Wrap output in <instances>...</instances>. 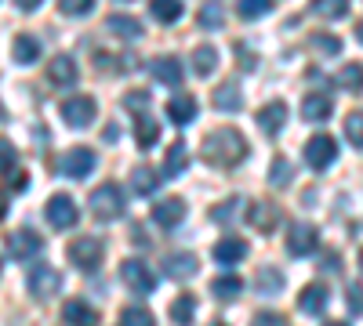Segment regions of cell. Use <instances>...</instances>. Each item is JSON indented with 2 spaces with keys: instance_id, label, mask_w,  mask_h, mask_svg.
<instances>
[{
  "instance_id": "obj_8",
  "label": "cell",
  "mask_w": 363,
  "mask_h": 326,
  "mask_svg": "<svg viewBox=\"0 0 363 326\" xmlns=\"http://www.w3.org/2000/svg\"><path fill=\"white\" fill-rule=\"evenodd\" d=\"M91 167H95V153L84 149V145H77V149L58 156V170H62L66 177H84V174H91Z\"/></svg>"
},
{
  "instance_id": "obj_38",
  "label": "cell",
  "mask_w": 363,
  "mask_h": 326,
  "mask_svg": "<svg viewBox=\"0 0 363 326\" xmlns=\"http://www.w3.org/2000/svg\"><path fill=\"white\" fill-rule=\"evenodd\" d=\"M222 4H218V0H211V4H203L200 8V25L203 29H222Z\"/></svg>"
},
{
  "instance_id": "obj_51",
  "label": "cell",
  "mask_w": 363,
  "mask_h": 326,
  "mask_svg": "<svg viewBox=\"0 0 363 326\" xmlns=\"http://www.w3.org/2000/svg\"><path fill=\"white\" fill-rule=\"evenodd\" d=\"M8 214V203H4V196H0V218H4Z\"/></svg>"
},
{
  "instance_id": "obj_11",
  "label": "cell",
  "mask_w": 363,
  "mask_h": 326,
  "mask_svg": "<svg viewBox=\"0 0 363 326\" xmlns=\"http://www.w3.org/2000/svg\"><path fill=\"white\" fill-rule=\"evenodd\" d=\"M40 235L37 232H29V228H18V232H11V240H8V250H11V257H18V261H26V257H37L40 254Z\"/></svg>"
},
{
  "instance_id": "obj_42",
  "label": "cell",
  "mask_w": 363,
  "mask_h": 326,
  "mask_svg": "<svg viewBox=\"0 0 363 326\" xmlns=\"http://www.w3.org/2000/svg\"><path fill=\"white\" fill-rule=\"evenodd\" d=\"M345 305H349L352 315L363 312V286H359V283H349V290H345Z\"/></svg>"
},
{
  "instance_id": "obj_54",
  "label": "cell",
  "mask_w": 363,
  "mask_h": 326,
  "mask_svg": "<svg viewBox=\"0 0 363 326\" xmlns=\"http://www.w3.org/2000/svg\"><path fill=\"white\" fill-rule=\"evenodd\" d=\"M4 116H8V112H4V105H0V120H4Z\"/></svg>"
},
{
  "instance_id": "obj_4",
  "label": "cell",
  "mask_w": 363,
  "mask_h": 326,
  "mask_svg": "<svg viewBox=\"0 0 363 326\" xmlns=\"http://www.w3.org/2000/svg\"><path fill=\"white\" fill-rule=\"evenodd\" d=\"M335 160H338V141L330 134H316V138L306 141V163L313 170H327Z\"/></svg>"
},
{
  "instance_id": "obj_12",
  "label": "cell",
  "mask_w": 363,
  "mask_h": 326,
  "mask_svg": "<svg viewBox=\"0 0 363 326\" xmlns=\"http://www.w3.org/2000/svg\"><path fill=\"white\" fill-rule=\"evenodd\" d=\"M149 69H153L157 83H167V87L182 83V62H178L174 54H160V58H153V62H149Z\"/></svg>"
},
{
  "instance_id": "obj_26",
  "label": "cell",
  "mask_w": 363,
  "mask_h": 326,
  "mask_svg": "<svg viewBox=\"0 0 363 326\" xmlns=\"http://www.w3.org/2000/svg\"><path fill=\"white\" fill-rule=\"evenodd\" d=\"M330 112H335V105H330L327 95H309L301 102V116H306V120H327Z\"/></svg>"
},
{
  "instance_id": "obj_49",
  "label": "cell",
  "mask_w": 363,
  "mask_h": 326,
  "mask_svg": "<svg viewBox=\"0 0 363 326\" xmlns=\"http://www.w3.org/2000/svg\"><path fill=\"white\" fill-rule=\"evenodd\" d=\"M102 138H106V141H109V145H116V141H120V127H116V124H109V127H106V134H102Z\"/></svg>"
},
{
  "instance_id": "obj_32",
  "label": "cell",
  "mask_w": 363,
  "mask_h": 326,
  "mask_svg": "<svg viewBox=\"0 0 363 326\" xmlns=\"http://www.w3.org/2000/svg\"><path fill=\"white\" fill-rule=\"evenodd\" d=\"M240 276H218L215 283H211V290H215V298H222V301H233V298H240Z\"/></svg>"
},
{
  "instance_id": "obj_56",
  "label": "cell",
  "mask_w": 363,
  "mask_h": 326,
  "mask_svg": "<svg viewBox=\"0 0 363 326\" xmlns=\"http://www.w3.org/2000/svg\"><path fill=\"white\" fill-rule=\"evenodd\" d=\"M215 326H225V322H215Z\"/></svg>"
},
{
  "instance_id": "obj_22",
  "label": "cell",
  "mask_w": 363,
  "mask_h": 326,
  "mask_svg": "<svg viewBox=\"0 0 363 326\" xmlns=\"http://www.w3.org/2000/svg\"><path fill=\"white\" fill-rule=\"evenodd\" d=\"M157 138H160V127H157V120L149 112H142L138 120H135V141H138V149H153L157 145Z\"/></svg>"
},
{
  "instance_id": "obj_34",
  "label": "cell",
  "mask_w": 363,
  "mask_h": 326,
  "mask_svg": "<svg viewBox=\"0 0 363 326\" xmlns=\"http://www.w3.org/2000/svg\"><path fill=\"white\" fill-rule=\"evenodd\" d=\"M313 11L320 18H342L349 15V0H313Z\"/></svg>"
},
{
  "instance_id": "obj_29",
  "label": "cell",
  "mask_w": 363,
  "mask_h": 326,
  "mask_svg": "<svg viewBox=\"0 0 363 326\" xmlns=\"http://www.w3.org/2000/svg\"><path fill=\"white\" fill-rule=\"evenodd\" d=\"M149 11L160 22H178L186 8H182V0H149Z\"/></svg>"
},
{
  "instance_id": "obj_23",
  "label": "cell",
  "mask_w": 363,
  "mask_h": 326,
  "mask_svg": "<svg viewBox=\"0 0 363 326\" xmlns=\"http://www.w3.org/2000/svg\"><path fill=\"white\" fill-rule=\"evenodd\" d=\"M106 29H109V33H116V37H124V40H138L142 37V25L131 15H109L106 18Z\"/></svg>"
},
{
  "instance_id": "obj_13",
  "label": "cell",
  "mask_w": 363,
  "mask_h": 326,
  "mask_svg": "<svg viewBox=\"0 0 363 326\" xmlns=\"http://www.w3.org/2000/svg\"><path fill=\"white\" fill-rule=\"evenodd\" d=\"M196 269H200V261L193 257V254H167L164 257V272L171 276V279H189V276H196Z\"/></svg>"
},
{
  "instance_id": "obj_25",
  "label": "cell",
  "mask_w": 363,
  "mask_h": 326,
  "mask_svg": "<svg viewBox=\"0 0 363 326\" xmlns=\"http://www.w3.org/2000/svg\"><path fill=\"white\" fill-rule=\"evenodd\" d=\"M240 105H244V95H240L236 83H222L218 91H215V109L218 112H236Z\"/></svg>"
},
{
  "instance_id": "obj_3",
  "label": "cell",
  "mask_w": 363,
  "mask_h": 326,
  "mask_svg": "<svg viewBox=\"0 0 363 326\" xmlns=\"http://www.w3.org/2000/svg\"><path fill=\"white\" fill-rule=\"evenodd\" d=\"M69 257H73L77 269L95 272L102 264V240H99V235H80V240L69 243Z\"/></svg>"
},
{
  "instance_id": "obj_28",
  "label": "cell",
  "mask_w": 363,
  "mask_h": 326,
  "mask_svg": "<svg viewBox=\"0 0 363 326\" xmlns=\"http://www.w3.org/2000/svg\"><path fill=\"white\" fill-rule=\"evenodd\" d=\"M186 163H189V149H186V141H174L171 149H167V160H164V174H182L186 170Z\"/></svg>"
},
{
  "instance_id": "obj_47",
  "label": "cell",
  "mask_w": 363,
  "mask_h": 326,
  "mask_svg": "<svg viewBox=\"0 0 363 326\" xmlns=\"http://www.w3.org/2000/svg\"><path fill=\"white\" fill-rule=\"evenodd\" d=\"M313 44H316L320 51H327V54H338V51H342V40H338V37H313Z\"/></svg>"
},
{
  "instance_id": "obj_24",
  "label": "cell",
  "mask_w": 363,
  "mask_h": 326,
  "mask_svg": "<svg viewBox=\"0 0 363 326\" xmlns=\"http://www.w3.org/2000/svg\"><path fill=\"white\" fill-rule=\"evenodd\" d=\"M157 185H160V174H157V167H135V170H131V189H135L138 196L157 192Z\"/></svg>"
},
{
  "instance_id": "obj_46",
  "label": "cell",
  "mask_w": 363,
  "mask_h": 326,
  "mask_svg": "<svg viewBox=\"0 0 363 326\" xmlns=\"http://www.w3.org/2000/svg\"><path fill=\"white\" fill-rule=\"evenodd\" d=\"M124 105L145 112V109H149V95H145V91H131V95H124ZM142 112H138V116H142Z\"/></svg>"
},
{
  "instance_id": "obj_17",
  "label": "cell",
  "mask_w": 363,
  "mask_h": 326,
  "mask_svg": "<svg viewBox=\"0 0 363 326\" xmlns=\"http://www.w3.org/2000/svg\"><path fill=\"white\" fill-rule=\"evenodd\" d=\"M284 120H287V105H284V102H269V105L258 109V127H262L265 134H280Z\"/></svg>"
},
{
  "instance_id": "obj_39",
  "label": "cell",
  "mask_w": 363,
  "mask_h": 326,
  "mask_svg": "<svg viewBox=\"0 0 363 326\" xmlns=\"http://www.w3.org/2000/svg\"><path fill=\"white\" fill-rule=\"evenodd\" d=\"M345 138L356 145V149H363V112H349L345 116Z\"/></svg>"
},
{
  "instance_id": "obj_35",
  "label": "cell",
  "mask_w": 363,
  "mask_h": 326,
  "mask_svg": "<svg viewBox=\"0 0 363 326\" xmlns=\"http://www.w3.org/2000/svg\"><path fill=\"white\" fill-rule=\"evenodd\" d=\"M291 177H294V167H291L287 156H277V160H272V174H269V182H272V185L284 189V185H291Z\"/></svg>"
},
{
  "instance_id": "obj_33",
  "label": "cell",
  "mask_w": 363,
  "mask_h": 326,
  "mask_svg": "<svg viewBox=\"0 0 363 326\" xmlns=\"http://www.w3.org/2000/svg\"><path fill=\"white\" fill-rule=\"evenodd\" d=\"M215 66H218V51H215V47H196V51H193V69H196L200 76L215 73Z\"/></svg>"
},
{
  "instance_id": "obj_9",
  "label": "cell",
  "mask_w": 363,
  "mask_h": 326,
  "mask_svg": "<svg viewBox=\"0 0 363 326\" xmlns=\"http://www.w3.org/2000/svg\"><path fill=\"white\" fill-rule=\"evenodd\" d=\"M316 247H320V235H316L313 225H291V232H287V250H291V257H309Z\"/></svg>"
},
{
  "instance_id": "obj_53",
  "label": "cell",
  "mask_w": 363,
  "mask_h": 326,
  "mask_svg": "<svg viewBox=\"0 0 363 326\" xmlns=\"http://www.w3.org/2000/svg\"><path fill=\"white\" fill-rule=\"evenodd\" d=\"M327 326H349V322H327Z\"/></svg>"
},
{
  "instance_id": "obj_6",
  "label": "cell",
  "mask_w": 363,
  "mask_h": 326,
  "mask_svg": "<svg viewBox=\"0 0 363 326\" xmlns=\"http://www.w3.org/2000/svg\"><path fill=\"white\" fill-rule=\"evenodd\" d=\"M29 293H33V298H51V293L62 286V272L58 269H51V264H33V269H29Z\"/></svg>"
},
{
  "instance_id": "obj_20",
  "label": "cell",
  "mask_w": 363,
  "mask_h": 326,
  "mask_svg": "<svg viewBox=\"0 0 363 326\" xmlns=\"http://www.w3.org/2000/svg\"><path fill=\"white\" fill-rule=\"evenodd\" d=\"M247 218H251V225H255L258 232H272V228L280 225V206H277V203H255Z\"/></svg>"
},
{
  "instance_id": "obj_27",
  "label": "cell",
  "mask_w": 363,
  "mask_h": 326,
  "mask_svg": "<svg viewBox=\"0 0 363 326\" xmlns=\"http://www.w3.org/2000/svg\"><path fill=\"white\" fill-rule=\"evenodd\" d=\"M11 51H15V62H22V66H29V62H37V58H40V44L29 33H18Z\"/></svg>"
},
{
  "instance_id": "obj_40",
  "label": "cell",
  "mask_w": 363,
  "mask_h": 326,
  "mask_svg": "<svg viewBox=\"0 0 363 326\" xmlns=\"http://www.w3.org/2000/svg\"><path fill=\"white\" fill-rule=\"evenodd\" d=\"M236 11L244 18H258V15H269L272 11V0H240Z\"/></svg>"
},
{
  "instance_id": "obj_2",
  "label": "cell",
  "mask_w": 363,
  "mask_h": 326,
  "mask_svg": "<svg viewBox=\"0 0 363 326\" xmlns=\"http://www.w3.org/2000/svg\"><path fill=\"white\" fill-rule=\"evenodd\" d=\"M87 206H91V214H95L99 221H113V218L124 214V192H120L116 182H106V185H99L95 192L87 196Z\"/></svg>"
},
{
  "instance_id": "obj_14",
  "label": "cell",
  "mask_w": 363,
  "mask_h": 326,
  "mask_svg": "<svg viewBox=\"0 0 363 326\" xmlns=\"http://www.w3.org/2000/svg\"><path fill=\"white\" fill-rule=\"evenodd\" d=\"M182 218H186V203L182 199H160L153 206V221L160 228H174V225H182Z\"/></svg>"
},
{
  "instance_id": "obj_44",
  "label": "cell",
  "mask_w": 363,
  "mask_h": 326,
  "mask_svg": "<svg viewBox=\"0 0 363 326\" xmlns=\"http://www.w3.org/2000/svg\"><path fill=\"white\" fill-rule=\"evenodd\" d=\"M8 170H15V145L0 138V174H8Z\"/></svg>"
},
{
  "instance_id": "obj_55",
  "label": "cell",
  "mask_w": 363,
  "mask_h": 326,
  "mask_svg": "<svg viewBox=\"0 0 363 326\" xmlns=\"http://www.w3.org/2000/svg\"><path fill=\"white\" fill-rule=\"evenodd\" d=\"M359 264H363V254H359Z\"/></svg>"
},
{
  "instance_id": "obj_21",
  "label": "cell",
  "mask_w": 363,
  "mask_h": 326,
  "mask_svg": "<svg viewBox=\"0 0 363 326\" xmlns=\"http://www.w3.org/2000/svg\"><path fill=\"white\" fill-rule=\"evenodd\" d=\"M62 319H66L69 326H95V322H99L95 308H91L87 301H80V298L66 301V308H62Z\"/></svg>"
},
{
  "instance_id": "obj_7",
  "label": "cell",
  "mask_w": 363,
  "mask_h": 326,
  "mask_svg": "<svg viewBox=\"0 0 363 326\" xmlns=\"http://www.w3.org/2000/svg\"><path fill=\"white\" fill-rule=\"evenodd\" d=\"M95 98H87V95H77V98H69V102H62V120L69 124V127H87L91 120H95Z\"/></svg>"
},
{
  "instance_id": "obj_10",
  "label": "cell",
  "mask_w": 363,
  "mask_h": 326,
  "mask_svg": "<svg viewBox=\"0 0 363 326\" xmlns=\"http://www.w3.org/2000/svg\"><path fill=\"white\" fill-rule=\"evenodd\" d=\"M48 221H51L55 228H73V225H77V203H73V196H66V192L51 196V203H48Z\"/></svg>"
},
{
  "instance_id": "obj_5",
  "label": "cell",
  "mask_w": 363,
  "mask_h": 326,
  "mask_svg": "<svg viewBox=\"0 0 363 326\" xmlns=\"http://www.w3.org/2000/svg\"><path fill=\"white\" fill-rule=\"evenodd\" d=\"M120 279H124L135 293H153V290H157L153 272H149L145 261H138V257H128L124 264H120Z\"/></svg>"
},
{
  "instance_id": "obj_1",
  "label": "cell",
  "mask_w": 363,
  "mask_h": 326,
  "mask_svg": "<svg viewBox=\"0 0 363 326\" xmlns=\"http://www.w3.org/2000/svg\"><path fill=\"white\" fill-rule=\"evenodd\" d=\"M203 163H211V167H236V163H244L247 160V141H244V134L240 131H233V127H222V131H211L207 138H203Z\"/></svg>"
},
{
  "instance_id": "obj_37",
  "label": "cell",
  "mask_w": 363,
  "mask_h": 326,
  "mask_svg": "<svg viewBox=\"0 0 363 326\" xmlns=\"http://www.w3.org/2000/svg\"><path fill=\"white\" fill-rule=\"evenodd\" d=\"M240 211H244V203H240V199L233 196V199L218 203L215 211H211V218H215V221H222V225H225V221H236V218H240Z\"/></svg>"
},
{
  "instance_id": "obj_52",
  "label": "cell",
  "mask_w": 363,
  "mask_h": 326,
  "mask_svg": "<svg viewBox=\"0 0 363 326\" xmlns=\"http://www.w3.org/2000/svg\"><path fill=\"white\" fill-rule=\"evenodd\" d=\"M356 37H359V40H363V22H359V25H356Z\"/></svg>"
},
{
  "instance_id": "obj_48",
  "label": "cell",
  "mask_w": 363,
  "mask_h": 326,
  "mask_svg": "<svg viewBox=\"0 0 363 326\" xmlns=\"http://www.w3.org/2000/svg\"><path fill=\"white\" fill-rule=\"evenodd\" d=\"M236 51H240V66H244V69H251V66H255V58H251L247 44H236Z\"/></svg>"
},
{
  "instance_id": "obj_50",
  "label": "cell",
  "mask_w": 363,
  "mask_h": 326,
  "mask_svg": "<svg viewBox=\"0 0 363 326\" xmlns=\"http://www.w3.org/2000/svg\"><path fill=\"white\" fill-rule=\"evenodd\" d=\"M15 4H18L22 11H33V8H40V0H15Z\"/></svg>"
},
{
  "instance_id": "obj_19",
  "label": "cell",
  "mask_w": 363,
  "mask_h": 326,
  "mask_svg": "<svg viewBox=\"0 0 363 326\" xmlns=\"http://www.w3.org/2000/svg\"><path fill=\"white\" fill-rule=\"evenodd\" d=\"M193 116H196V98H189V95H174L171 102H167V120L171 124H193Z\"/></svg>"
},
{
  "instance_id": "obj_16",
  "label": "cell",
  "mask_w": 363,
  "mask_h": 326,
  "mask_svg": "<svg viewBox=\"0 0 363 326\" xmlns=\"http://www.w3.org/2000/svg\"><path fill=\"white\" fill-rule=\"evenodd\" d=\"M244 257H247V243L236 240V235H225V240L215 243V261L218 264H240Z\"/></svg>"
},
{
  "instance_id": "obj_45",
  "label": "cell",
  "mask_w": 363,
  "mask_h": 326,
  "mask_svg": "<svg viewBox=\"0 0 363 326\" xmlns=\"http://www.w3.org/2000/svg\"><path fill=\"white\" fill-rule=\"evenodd\" d=\"M251 326H291V322H287L284 315H277V312H258Z\"/></svg>"
},
{
  "instance_id": "obj_15",
  "label": "cell",
  "mask_w": 363,
  "mask_h": 326,
  "mask_svg": "<svg viewBox=\"0 0 363 326\" xmlns=\"http://www.w3.org/2000/svg\"><path fill=\"white\" fill-rule=\"evenodd\" d=\"M48 76H51L55 87H73L77 83V62H73L69 54H58V58H51Z\"/></svg>"
},
{
  "instance_id": "obj_36",
  "label": "cell",
  "mask_w": 363,
  "mask_h": 326,
  "mask_svg": "<svg viewBox=\"0 0 363 326\" xmlns=\"http://www.w3.org/2000/svg\"><path fill=\"white\" fill-rule=\"evenodd\" d=\"M280 286H284V272L280 269H258V290H265V293H280Z\"/></svg>"
},
{
  "instance_id": "obj_43",
  "label": "cell",
  "mask_w": 363,
  "mask_h": 326,
  "mask_svg": "<svg viewBox=\"0 0 363 326\" xmlns=\"http://www.w3.org/2000/svg\"><path fill=\"white\" fill-rule=\"evenodd\" d=\"M58 8H62L66 15H87L91 8H95V0H58Z\"/></svg>"
},
{
  "instance_id": "obj_41",
  "label": "cell",
  "mask_w": 363,
  "mask_h": 326,
  "mask_svg": "<svg viewBox=\"0 0 363 326\" xmlns=\"http://www.w3.org/2000/svg\"><path fill=\"white\" fill-rule=\"evenodd\" d=\"M120 326H153V315H149L145 308H124Z\"/></svg>"
},
{
  "instance_id": "obj_31",
  "label": "cell",
  "mask_w": 363,
  "mask_h": 326,
  "mask_svg": "<svg viewBox=\"0 0 363 326\" xmlns=\"http://www.w3.org/2000/svg\"><path fill=\"white\" fill-rule=\"evenodd\" d=\"M193 312H196V301L189 298V293H182V298L171 301V319H174L178 326H189V322H193Z\"/></svg>"
},
{
  "instance_id": "obj_30",
  "label": "cell",
  "mask_w": 363,
  "mask_h": 326,
  "mask_svg": "<svg viewBox=\"0 0 363 326\" xmlns=\"http://www.w3.org/2000/svg\"><path fill=\"white\" fill-rule=\"evenodd\" d=\"M338 87H342V91L359 95V91H363V66H359V62H349V66L338 73Z\"/></svg>"
},
{
  "instance_id": "obj_18",
  "label": "cell",
  "mask_w": 363,
  "mask_h": 326,
  "mask_svg": "<svg viewBox=\"0 0 363 326\" xmlns=\"http://www.w3.org/2000/svg\"><path fill=\"white\" fill-rule=\"evenodd\" d=\"M327 301H330L327 286H323V283H313V286H306V290H301L298 308H301V312H309V315H320V312L327 308Z\"/></svg>"
}]
</instances>
